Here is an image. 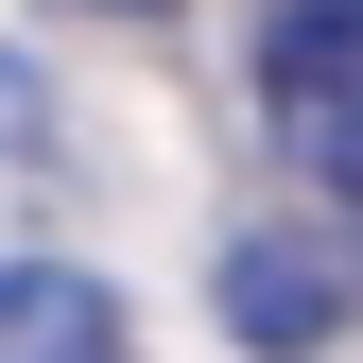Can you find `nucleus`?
Instances as JSON below:
<instances>
[{
    "mask_svg": "<svg viewBox=\"0 0 363 363\" xmlns=\"http://www.w3.org/2000/svg\"><path fill=\"white\" fill-rule=\"evenodd\" d=\"M259 104L311 173H363V0H277L259 35Z\"/></svg>",
    "mask_w": 363,
    "mask_h": 363,
    "instance_id": "f257e3e1",
    "label": "nucleus"
},
{
    "mask_svg": "<svg viewBox=\"0 0 363 363\" xmlns=\"http://www.w3.org/2000/svg\"><path fill=\"white\" fill-rule=\"evenodd\" d=\"M0 363H121V294L86 259H0Z\"/></svg>",
    "mask_w": 363,
    "mask_h": 363,
    "instance_id": "f03ea898",
    "label": "nucleus"
},
{
    "mask_svg": "<svg viewBox=\"0 0 363 363\" xmlns=\"http://www.w3.org/2000/svg\"><path fill=\"white\" fill-rule=\"evenodd\" d=\"M225 311H242L259 346H311V329H329V259H311V242H242V259H225Z\"/></svg>",
    "mask_w": 363,
    "mask_h": 363,
    "instance_id": "7ed1b4c3",
    "label": "nucleus"
},
{
    "mask_svg": "<svg viewBox=\"0 0 363 363\" xmlns=\"http://www.w3.org/2000/svg\"><path fill=\"white\" fill-rule=\"evenodd\" d=\"M35 139H52V104H35V69H18V52H0V208H18V191H35Z\"/></svg>",
    "mask_w": 363,
    "mask_h": 363,
    "instance_id": "20e7f679",
    "label": "nucleus"
},
{
    "mask_svg": "<svg viewBox=\"0 0 363 363\" xmlns=\"http://www.w3.org/2000/svg\"><path fill=\"white\" fill-rule=\"evenodd\" d=\"M104 18H156V0H104Z\"/></svg>",
    "mask_w": 363,
    "mask_h": 363,
    "instance_id": "39448f33",
    "label": "nucleus"
}]
</instances>
